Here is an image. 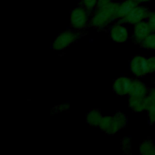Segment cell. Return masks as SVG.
<instances>
[{"label": "cell", "instance_id": "obj_1", "mask_svg": "<svg viewBox=\"0 0 155 155\" xmlns=\"http://www.w3.org/2000/svg\"><path fill=\"white\" fill-rule=\"evenodd\" d=\"M119 3L111 2L97 7L91 20V25L97 28H102L116 19V15Z\"/></svg>", "mask_w": 155, "mask_h": 155}, {"label": "cell", "instance_id": "obj_2", "mask_svg": "<svg viewBox=\"0 0 155 155\" xmlns=\"http://www.w3.org/2000/svg\"><path fill=\"white\" fill-rule=\"evenodd\" d=\"M127 122L126 116L121 112H117L112 116L103 117L99 126L103 131L113 134L124 128Z\"/></svg>", "mask_w": 155, "mask_h": 155}, {"label": "cell", "instance_id": "obj_3", "mask_svg": "<svg viewBox=\"0 0 155 155\" xmlns=\"http://www.w3.org/2000/svg\"><path fill=\"white\" fill-rule=\"evenodd\" d=\"M150 13V10L143 5H137L125 17L119 19L117 23L135 25L141 21L147 19Z\"/></svg>", "mask_w": 155, "mask_h": 155}, {"label": "cell", "instance_id": "obj_4", "mask_svg": "<svg viewBox=\"0 0 155 155\" xmlns=\"http://www.w3.org/2000/svg\"><path fill=\"white\" fill-rule=\"evenodd\" d=\"M88 12L83 6L74 8L70 14V25L77 30L84 28L88 21Z\"/></svg>", "mask_w": 155, "mask_h": 155}, {"label": "cell", "instance_id": "obj_5", "mask_svg": "<svg viewBox=\"0 0 155 155\" xmlns=\"http://www.w3.org/2000/svg\"><path fill=\"white\" fill-rule=\"evenodd\" d=\"M79 33L72 31H65L61 33L55 39L52 48L55 50H61L74 42L80 37Z\"/></svg>", "mask_w": 155, "mask_h": 155}, {"label": "cell", "instance_id": "obj_6", "mask_svg": "<svg viewBox=\"0 0 155 155\" xmlns=\"http://www.w3.org/2000/svg\"><path fill=\"white\" fill-rule=\"evenodd\" d=\"M130 70L137 77H142L149 74L147 58L140 55L134 56L131 61Z\"/></svg>", "mask_w": 155, "mask_h": 155}, {"label": "cell", "instance_id": "obj_7", "mask_svg": "<svg viewBox=\"0 0 155 155\" xmlns=\"http://www.w3.org/2000/svg\"><path fill=\"white\" fill-rule=\"evenodd\" d=\"M152 32V29L148 21H143L134 25L133 38L136 43L140 44Z\"/></svg>", "mask_w": 155, "mask_h": 155}, {"label": "cell", "instance_id": "obj_8", "mask_svg": "<svg viewBox=\"0 0 155 155\" xmlns=\"http://www.w3.org/2000/svg\"><path fill=\"white\" fill-rule=\"evenodd\" d=\"M133 80L127 77H120L117 79L113 84V91L118 95L129 94Z\"/></svg>", "mask_w": 155, "mask_h": 155}, {"label": "cell", "instance_id": "obj_9", "mask_svg": "<svg viewBox=\"0 0 155 155\" xmlns=\"http://www.w3.org/2000/svg\"><path fill=\"white\" fill-rule=\"evenodd\" d=\"M111 39L117 42H124L126 41L128 37V30L121 24H114L110 31Z\"/></svg>", "mask_w": 155, "mask_h": 155}, {"label": "cell", "instance_id": "obj_10", "mask_svg": "<svg viewBox=\"0 0 155 155\" xmlns=\"http://www.w3.org/2000/svg\"><path fill=\"white\" fill-rule=\"evenodd\" d=\"M148 94V88L144 83L137 79L133 80L131 88L129 93L130 96L144 97Z\"/></svg>", "mask_w": 155, "mask_h": 155}, {"label": "cell", "instance_id": "obj_11", "mask_svg": "<svg viewBox=\"0 0 155 155\" xmlns=\"http://www.w3.org/2000/svg\"><path fill=\"white\" fill-rule=\"evenodd\" d=\"M139 5L133 0H125L119 4L116 15V19H120L125 17L134 7Z\"/></svg>", "mask_w": 155, "mask_h": 155}, {"label": "cell", "instance_id": "obj_12", "mask_svg": "<svg viewBox=\"0 0 155 155\" xmlns=\"http://www.w3.org/2000/svg\"><path fill=\"white\" fill-rule=\"evenodd\" d=\"M128 106L134 112H142L145 110V102L144 97L130 96Z\"/></svg>", "mask_w": 155, "mask_h": 155}, {"label": "cell", "instance_id": "obj_13", "mask_svg": "<svg viewBox=\"0 0 155 155\" xmlns=\"http://www.w3.org/2000/svg\"><path fill=\"white\" fill-rule=\"evenodd\" d=\"M101 111L97 109L90 110L87 116V122L91 126H99L102 119Z\"/></svg>", "mask_w": 155, "mask_h": 155}, {"label": "cell", "instance_id": "obj_14", "mask_svg": "<svg viewBox=\"0 0 155 155\" xmlns=\"http://www.w3.org/2000/svg\"><path fill=\"white\" fill-rule=\"evenodd\" d=\"M139 152L143 155H155V144L151 140H145L140 145Z\"/></svg>", "mask_w": 155, "mask_h": 155}, {"label": "cell", "instance_id": "obj_15", "mask_svg": "<svg viewBox=\"0 0 155 155\" xmlns=\"http://www.w3.org/2000/svg\"><path fill=\"white\" fill-rule=\"evenodd\" d=\"M145 110L147 111L148 116L151 124L155 123V103L147 95L145 97Z\"/></svg>", "mask_w": 155, "mask_h": 155}, {"label": "cell", "instance_id": "obj_16", "mask_svg": "<svg viewBox=\"0 0 155 155\" xmlns=\"http://www.w3.org/2000/svg\"><path fill=\"white\" fill-rule=\"evenodd\" d=\"M141 46L146 49L155 50V32H152L140 44Z\"/></svg>", "mask_w": 155, "mask_h": 155}, {"label": "cell", "instance_id": "obj_17", "mask_svg": "<svg viewBox=\"0 0 155 155\" xmlns=\"http://www.w3.org/2000/svg\"><path fill=\"white\" fill-rule=\"evenodd\" d=\"M82 5L90 13L93 9L97 5V0H81Z\"/></svg>", "mask_w": 155, "mask_h": 155}, {"label": "cell", "instance_id": "obj_18", "mask_svg": "<svg viewBox=\"0 0 155 155\" xmlns=\"http://www.w3.org/2000/svg\"><path fill=\"white\" fill-rule=\"evenodd\" d=\"M147 64L149 74L155 73V56L147 58Z\"/></svg>", "mask_w": 155, "mask_h": 155}, {"label": "cell", "instance_id": "obj_19", "mask_svg": "<svg viewBox=\"0 0 155 155\" xmlns=\"http://www.w3.org/2000/svg\"><path fill=\"white\" fill-rule=\"evenodd\" d=\"M147 21L151 28L153 32H155V12H150Z\"/></svg>", "mask_w": 155, "mask_h": 155}, {"label": "cell", "instance_id": "obj_20", "mask_svg": "<svg viewBox=\"0 0 155 155\" xmlns=\"http://www.w3.org/2000/svg\"><path fill=\"white\" fill-rule=\"evenodd\" d=\"M112 2L111 0H97V7H102L104 5H106L110 2Z\"/></svg>", "mask_w": 155, "mask_h": 155}, {"label": "cell", "instance_id": "obj_21", "mask_svg": "<svg viewBox=\"0 0 155 155\" xmlns=\"http://www.w3.org/2000/svg\"><path fill=\"white\" fill-rule=\"evenodd\" d=\"M148 96L155 103V88H154L150 90V91L148 94Z\"/></svg>", "mask_w": 155, "mask_h": 155}, {"label": "cell", "instance_id": "obj_22", "mask_svg": "<svg viewBox=\"0 0 155 155\" xmlns=\"http://www.w3.org/2000/svg\"><path fill=\"white\" fill-rule=\"evenodd\" d=\"M136 2H137L138 4H145V3H148L151 2L153 0H133Z\"/></svg>", "mask_w": 155, "mask_h": 155}]
</instances>
